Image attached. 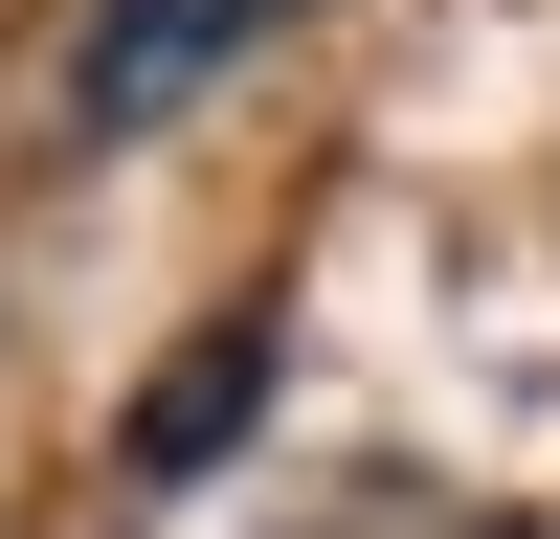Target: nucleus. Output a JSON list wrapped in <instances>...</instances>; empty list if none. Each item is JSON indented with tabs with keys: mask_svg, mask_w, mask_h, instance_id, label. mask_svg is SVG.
Listing matches in <instances>:
<instances>
[{
	"mask_svg": "<svg viewBox=\"0 0 560 539\" xmlns=\"http://www.w3.org/2000/svg\"><path fill=\"white\" fill-rule=\"evenodd\" d=\"M292 382V337H269V314H202V337L158 359V382H135V427H113V472L135 494H202L224 449H247V404Z\"/></svg>",
	"mask_w": 560,
	"mask_h": 539,
	"instance_id": "obj_2",
	"label": "nucleus"
},
{
	"mask_svg": "<svg viewBox=\"0 0 560 539\" xmlns=\"http://www.w3.org/2000/svg\"><path fill=\"white\" fill-rule=\"evenodd\" d=\"M269 23H292V0H90V45H68V113H90V135H158L179 90H224Z\"/></svg>",
	"mask_w": 560,
	"mask_h": 539,
	"instance_id": "obj_1",
	"label": "nucleus"
}]
</instances>
